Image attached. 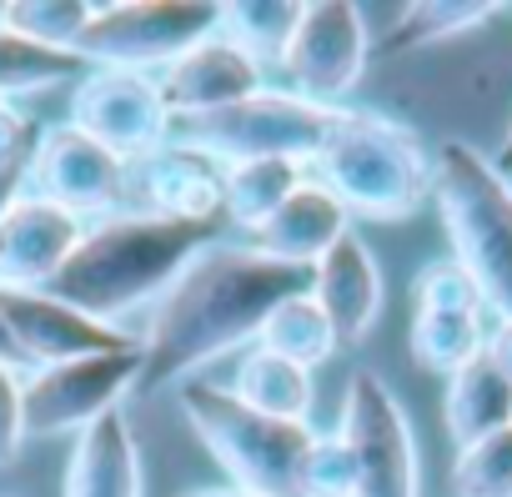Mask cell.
<instances>
[{"label":"cell","mask_w":512,"mask_h":497,"mask_svg":"<svg viewBox=\"0 0 512 497\" xmlns=\"http://www.w3.org/2000/svg\"><path fill=\"white\" fill-rule=\"evenodd\" d=\"M151 81L176 121V116H206V111H221V106H236L256 91H267V66H256L241 46H231L221 31H211L206 41L181 51L166 71H156Z\"/></svg>","instance_id":"15"},{"label":"cell","mask_w":512,"mask_h":497,"mask_svg":"<svg viewBox=\"0 0 512 497\" xmlns=\"http://www.w3.org/2000/svg\"><path fill=\"white\" fill-rule=\"evenodd\" d=\"M211 31H216V6H201V0H121V6L91 11L76 56H86L91 66L156 76Z\"/></svg>","instance_id":"7"},{"label":"cell","mask_w":512,"mask_h":497,"mask_svg":"<svg viewBox=\"0 0 512 497\" xmlns=\"http://www.w3.org/2000/svg\"><path fill=\"white\" fill-rule=\"evenodd\" d=\"M432 201L452 241V262L482 292V307L512 317V181L507 171L467 141H442L432 156Z\"/></svg>","instance_id":"4"},{"label":"cell","mask_w":512,"mask_h":497,"mask_svg":"<svg viewBox=\"0 0 512 497\" xmlns=\"http://www.w3.org/2000/svg\"><path fill=\"white\" fill-rule=\"evenodd\" d=\"M181 497H256V492H246V487H231V482H226V487H186Z\"/></svg>","instance_id":"37"},{"label":"cell","mask_w":512,"mask_h":497,"mask_svg":"<svg viewBox=\"0 0 512 497\" xmlns=\"http://www.w3.org/2000/svg\"><path fill=\"white\" fill-rule=\"evenodd\" d=\"M141 372V347L136 352H96L56 367H36L21 382V407H26V442L36 437H81L91 422L121 407L131 397Z\"/></svg>","instance_id":"10"},{"label":"cell","mask_w":512,"mask_h":497,"mask_svg":"<svg viewBox=\"0 0 512 497\" xmlns=\"http://www.w3.org/2000/svg\"><path fill=\"white\" fill-rule=\"evenodd\" d=\"M412 312H482L487 317L482 292L452 257H437L412 277Z\"/></svg>","instance_id":"31"},{"label":"cell","mask_w":512,"mask_h":497,"mask_svg":"<svg viewBox=\"0 0 512 497\" xmlns=\"http://www.w3.org/2000/svg\"><path fill=\"white\" fill-rule=\"evenodd\" d=\"M0 31H6V6H0Z\"/></svg>","instance_id":"39"},{"label":"cell","mask_w":512,"mask_h":497,"mask_svg":"<svg viewBox=\"0 0 512 497\" xmlns=\"http://www.w3.org/2000/svg\"><path fill=\"white\" fill-rule=\"evenodd\" d=\"M256 347H267V352H277V357H287V362H297V367L312 372V367H322L337 352V332H332L327 312L317 307V297L312 292H297V297H287L262 322Z\"/></svg>","instance_id":"25"},{"label":"cell","mask_w":512,"mask_h":497,"mask_svg":"<svg viewBox=\"0 0 512 497\" xmlns=\"http://www.w3.org/2000/svg\"><path fill=\"white\" fill-rule=\"evenodd\" d=\"M352 482H357V467L342 432H312L297 467V497H352Z\"/></svg>","instance_id":"30"},{"label":"cell","mask_w":512,"mask_h":497,"mask_svg":"<svg viewBox=\"0 0 512 497\" xmlns=\"http://www.w3.org/2000/svg\"><path fill=\"white\" fill-rule=\"evenodd\" d=\"M482 312H412V332H407V347H412V362L437 372V377H452L462 362H472L482 352Z\"/></svg>","instance_id":"26"},{"label":"cell","mask_w":512,"mask_h":497,"mask_svg":"<svg viewBox=\"0 0 512 497\" xmlns=\"http://www.w3.org/2000/svg\"><path fill=\"white\" fill-rule=\"evenodd\" d=\"M231 392H236L246 407L267 412V417H287V422H307L312 397H317L307 367H297V362H287V357H277V352H267V347H256V342L241 352Z\"/></svg>","instance_id":"22"},{"label":"cell","mask_w":512,"mask_h":497,"mask_svg":"<svg viewBox=\"0 0 512 497\" xmlns=\"http://www.w3.org/2000/svg\"><path fill=\"white\" fill-rule=\"evenodd\" d=\"M0 317H6L26 367H56V362H76V357H96V352H136L141 337L121 332L111 322L86 317L81 307L51 297V292H11L0 287Z\"/></svg>","instance_id":"13"},{"label":"cell","mask_w":512,"mask_h":497,"mask_svg":"<svg viewBox=\"0 0 512 497\" xmlns=\"http://www.w3.org/2000/svg\"><path fill=\"white\" fill-rule=\"evenodd\" d=\"M442 417L457 447L482 442L487 432L512 422V382L487 362V352H477L472 362H462L447 377V397H442Z\"/></svg>","instance_id":"20"},{"label":"cell","mask_w":512,"mask_h":497,"mask_svg":"<svg viewBox=\"0 0 512 497\" xmlns=\"http://www.w3.org/2000/svg\"><path fill=\"white\" fill-rule=\"evenodd\" d=\"M497 6H407L402 21L387 31V51H412V46H437V41H452L482 21H492Z\"/></svg>","instance_id":"29"},{"label":"cell","mask_w":512,"mask_h":497,"mask_svg":"<svg viewBox=\"0 0 512 497\" xmlns=\"http://www.w3.org/2000/svg\"><path fill=\"white\" fill-rule=\"evenodd\" d=\"M307 292L327 312L337 342H362L372 332L377 312H382V267L372 257V246L357 231H347L327 257L312 262V287Z\"/></svg>","instance_id":"18"},{"label":"cell","mask_w":512,"mask_h":497,"mask_svg":"<svg viewBox=\"0 0 512 497\" xmlns=\"http://www.w3.org/2000/svg\"><path fill=\"white\" fill-rule=\"evenodd\" d=\"M181 412L201 447L221 462L231 487H246L256 497H297V467L312 442L307 422L267 417L246 407L231 387L216 382H181Z\"/></svg>","instance_id":"5"},{"label":"cell","mask_w":512,"mask_h":497,"mask_svg":"<svg viewBox=\"0 0 512 497\" xmlns=\"http://www.w3.org/2000/svg\"><path fill=\"white\" fill-rule=\"evenodd\" d=\"M297 21H302V0H241V6H216V31L231 46H241L256 66H272V71H277Z\"/></svg>","instance_id":"23"},{"label":"cell","mask_w":512,"mask_h":497,"mask_svg":"<svg viewBox=\"0 0 512 497\" xmlns=\"http://www.w3.org/2000/svg\"><path fill=\"white\" fill-rule=\"evenodd\" d=\"M221 241V221H181L151 211H111L86 221L76 252L46 287L96 322H121L136 307H156L161 292Z\"/></svg>","instance_id":"2"},{"label":"cell","mask_w":512,"mask_h":497,"mask_svg":"<svg viewBox=\"0 0 512 497\" xmlns=\"http://www.w3.org/2000/svg\"><path fill=\"white\" fill-rule=\"evenodd\" d=\"M21 191H31L81 221H101L126 196V161L116 151H106L101 141H91L81 126L61 121L36 136Z\"/></svg>","instance_id":"11"},{"label":"cell","mask_w":512,"mask_h":497,"mask_svg":"<svg viewBox=\"0 0 512 497\" xmlns=\"http://www.w3.org/2000/svg\"><path fill=\"white\" fill-rule=\"evenodd\" d=\"M0 497H16V492H0Z\"/></svg>","instance_id":"40"},{"label":"cell","mask_w":512,"mask_h":497,"mask_svg":"<svg viewBox=\"0 0 512 497\" xmlns=\"http://www.w3.org/2000/svg\"><path fill=\"white\" fill-rule=\"evenodd\" d=\"M0 367H26V357H21V347H16V337H11V327H6V317H0Z\"/></svg>","instance_id":"36"},{"label":"cell","mask_w":512,"mask_h":497,"mask_svg":"<svg viewBox=\"0 0 512 497\" xmlns=\"http://www.w3.org/2000/svg\"><path fill=\"white\" fill-rule=\"evenodd\" d=\"M497 166H502V171L512 166V121H507V136H502V156H497Z\"/></svg>","instance_id":"38"},{"label":"cell","mask_w":512,"mask_h":497,"mask_svg":"<svg viewBox=\"0 0 512 497\" xmlns=\"http://www.w3.org/2000/svg\"><path fill=\"white\" fill-rule=\"evenodd\" d=\"M307 287H312V267L277 262L256 252L251 241L206 246L151 307L131 397H156L161 387L191 382L206 362L226 352H246L262 337V322Z\"/></svg>","instance_id":"1"},{"label":"cell","mask_w":512,"mask_h":497,"mask_svg":"<svg viewBox=\"0 0 512 497\" xmlns=\"http://www.w3.org/2000/svg\"><path fill=\"white\" fill-rule=\"evenodd\" d=\"M312 171L322 186H332L342 196V206L352 216L402 221L432 196L437 161L407 121H397L377 106H342Z\"/></svg>","instance_id":"3"},{"label":"cell","mask_w":512,"mask_h":497,"mask_svg":"<svg viewBox=\"0 0 512 497\" xmlns=\"http://www.w3.org/2000/svg\"><path fill=\"white\" fill-rule=\"evenodd\" d=\"M332 126H337V111L312 106V101L292 96L287 86H267L236 106L206 111V116H176L171 141H181L186 151H201L216 166L272 161V156L312 166L317 151L327 146Z\"/></svg>","instance_id":"6"},{"label":"cell","mask_w":512,"mask_h":497,"mask_svg":"<svg viewBox=\"0 0 512 497\" xmlns=\"http://www.w3.org/2000/svg\"><path fill=\"white\" fill-rule=\"evenodd\" d=\"M96 6L81 0H11L6 6V31L36 41V46H56V51H76L86 26H91Z\"/></svg>","instance_id":"27"},{"label":"cell","mask_w":512,"mask_h":497,"mask_svg":"<svg viewBox=\"0 0 512 497\" xmlns=\"http://www.w3.org/2000/svg\"><path fill=\"white\" fill-rule=\"evenodd\" d=\"M41 126L16 111L11 101H0V166H16V161H31V146H36Z\"/></svg>","instance_id":"33"},{"label":"cell","mask_w":512,"mask_h":497,"mask_svg":"<svg viewBox=\"0 0 512 497\" xmlns=\"http://www.w3.org/2000/svg\"><path fill=\"white\" fill-rule=\"evenodd\" d=\"M71 126H81L106 151H116L126 166L171 141V111L156 81L111 66H91L71 86Z\"/></svg>","instance_id":"12"},{"label":"cell","mask_w":512,"mask_h":497,"mask_svg":"<svg viewBox=\"0 0 512 497\" xmlns=\"http://www.w3.org/2000/svg\"><path fill=\"white\" fill-rule=\"evenodd\" d=\"M337 432L352 447V467H357L352 497H422L412 417L372 367H357L347 377Z\"/></svg>","instance_id":"8"},{"label":"cell","mask_w":512,"mask_h":497,"mask_svg":"<svg viewBox=\"0 0 512 497\" xmlns=\"http://www.w3.org/2000/svg\"><path fill=\"white\" fill-rule=\"evenodd\" d=\"M452 492L457 497H512V422L487 432L472 447H457Z\"/></svg>","instance_id":"28"},{"label":"cell","mask_w":512,"mask_h":497,"mask_svg":"<svg viewBox=\"0 0 512 497\" xmlns=\"http://www.w3.org/2000/svg\"><path fill=\"white\" fill-rule=\"evenodd\" d=\"M126 196H136V211L151 216L221 221V166L181 141H166L126 166Z\"/></svg>","instance_id":"16"},{"label":"cell","mask_w":512,"mask_h":497,"mask_svg":"<svg viewBox=\"0 0 512 497\" xmlns=\"http://www.w3.org/2000/svg\"><path fill=\"white\" fill-rule=\"evenodd\" d=\"M21 372L0 367V467H11L26 447V407H21Z\"/></svg>","instance_id":"32"},{"label":"cell","mask_w":512,"mask_h":497,"mask_svg":"<svg viewBox=\"0 0 512 497\" xmlns=\"http://www.w3.org/2000/svg\"><path fill=\"white\" fill-rule=\"evenodd\" d=\"M21 186H26V161H16V166H0V216H6V206L21 196Z\"/></svg>","instance_id":"35"},{"label":"cell","mask_w":512,"mask_h":497,"mask_svg":"<svg viewBox=\"0 0 512 497\" xmlns=\"http://www.w3.org/2000/svg\"><path fill=\"white\" fill-rule=\"evenodd\" d=\"M347 231H352V211L342 206V196L332 186H322L317 176H307L262 226L251 231V246L267 252V257H277V262L312 267L317 257L332 252Z\"/></svg>","instance_id":"17"},{"label":"cell","mask_w":512,"mask_h":497,"mask_svg":"<svg viewBox=\"0 0 512 497\" xmlns=\"http://www.w3.org/2000/svg\"><path fill=\"white\" fill-rule=\"evenodd\" d=\"M86 221L21 191L0 216V287L11 292H46L66 257L76 252Z\"/></svg>","instance_id":"14"},{"label":"cell","mask_w":512,"mask_h":497,"mask_svg":"<svg viewBox=\"0 0 512 497\" xmlns=\"http://www.w3.org/2000/svg\"><path fill=\"white\" fill-rule=\"evenodd\" d=\"M61 497H146L141 447H136L131 417L121 407L76 437Z\"/></svg>","instance_id":"19"},{"label":"cell","mask_w":512,"mask_h":497,"mask_svg":"<svg viewBox=\"0 0 512 497\" xmlns=\"http://www.w3.org/2000/svg\"><path fill=\"white\" fill-rule=\"evenodd\" d=\"M482 352H487V362L512 382V317H497L492 327H487V337H482Z\"/></svg>","instance_id":"34"},{"label":"cell","mask_w":512,"mask_h":497,"mask_svg":"<svg viewBox=\"0 0 512 497\" xmlns=\"http://www.w3.org/2000/svg\"><path fill=\"white\" fill-rule=\"evenodd\" d=\"M86 71H91V61L76 56V51L36 46L16 31H0V101L36 96V91H51V86H76Z\"/></svg>","instance_id":"24"},{"label":"cell","mask_w":512,"mask_h":497,"mask_svg":"<svg viewBox=\"0 0 512 497\" xmlns=\"http://www.w3.org/2000/svg\"><path fill=\"white\" fill-rule=\"evenodd\" d=\"M312 166L302 161H236V166H221V221L241 226L246 236L262 226L302 181H307Z\"/></svg>","instance_id":"21"},{"label":"cell","mask_w":512,"mask_h":497,"mask_svg":"<svg viewBox=\"0 0 512 497\" xmlns=\"http://www.w3.org/2000/svg\"><path fill=\"white\" fill-rule=\"evenodd\" d=\"M367 56L372 41L362 11L347 6V0H312V6H302V21L277 61V76L287 81L292 96L342 111L367 71Z\"/></svg>","instance_id":"9"}]
</instances>
